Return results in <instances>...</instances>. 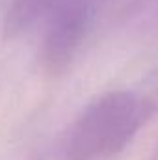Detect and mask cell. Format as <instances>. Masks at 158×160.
<instances>
[{
    "label": "cell",
    "mask_w": 158,
    "mask_h": 160,
    "mask_svg": "<svg viewBox=\"0 0 158 160\" xmlns=\"http://www.w3.org/2000/svg\"><path fill=\"white\" fill-rule=\"evenodd\" d=\"M155 160H158V147H156V153H155Z\"/></svg>",
    "instance_id": "obj_4"
},
{
    "label": "cell",
    "mask_w": 158,
    "mask_h": 160,
    "mask_svg": "<svg viewBox=\"0 0 158 160\" xmlns=\"http://www.w3.org/2000/svg\"><path fill=\"white\" fill-rule=\"evenodd\" d=\"M63 0H11L4 15V36L17 39L45 22Z\"/></svg>",
    "instance_id": "obj_3"
},
{
    "label": "cell",
    "mask_w": 158,
    "mask_h": 160,
    "mask_svg": "<svg viewBox=\"0 0 158 160\" xmlns=\"http://www.w3.org/2000/svg\"><path fill=\"white\" fill-rule=\"evenodd\" d=\"M158 114V67L134 88L112 89L75 118L60 143V160H110Z\"/></svg>",
    "instance_id": "obj_1"
},
{
    "label": "cell",
    "mask_w": 158,
    "mask_h": 160,
    "mask_svg": "<svg viewBox=\"0 0 158 160\" xmlns=\"http://www.w3.org/2000/svg\"><path fill=\"white\" fill-rule=\"evenodd\" d=\"M95 0H63L45 21L39 65L50 77L63 75L75 62L87 36Z\"/></svg>",
    "instance_id": "obj_2"
}]
</instances>
